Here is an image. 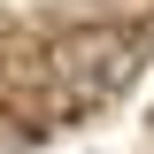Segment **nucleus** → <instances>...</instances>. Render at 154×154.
Listing matches in <instances>:
<instances>
[{
    "mask_svg": "<svg viewBox=\"0 0 154 154\" xmlns=\"http://www.w3.org/2000/svg\"><path fill=\"white\" fill-rule=\"evenodd\" d=\"M131 38L123 31H77L69 46H62V69L77 77V100H100V93H116L123 77H131Z\"/></svg>",
    "mask_w": 154,
    "mask_h": 154,
    "instance_id": "nucleus-1",
    "label": "nucleus"
}]
</instances>
